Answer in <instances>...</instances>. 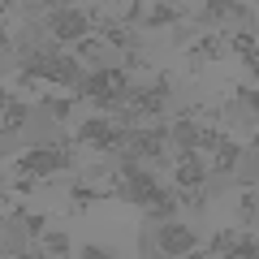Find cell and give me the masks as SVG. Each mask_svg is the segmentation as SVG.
<instances>
[{"label":"cell","mask_w":259,"mask_h":259,"mask_svg":"<svg viewBox=\"0 0 259 259\" xmlns=\"http://www.w3.org/2000/svg\"><path fill=\"white\" fill-rule=\"evenodd\" d=\"M82 78V61L74 52H65V44H22L18 52V82H52V87H69L74 91Z\"/></svg>","instance_id":"obj_1"},{"label":"cell","mask_w":259,"mask_h":259,"mask_svg":"<svg viewBox=\"0 0 259 259\" xmlns=\"http://www.w3.org/2000/svg\"><path fill=\"white\" fill-rule=\"evenodd\" d=\"M112 190H117L125 203L143 207L151 221H173V212L182 207V203H177V190H164V186H160V177L147 173L139 160H121Z\"/></svg>","instance_id":"obj_2"},{"label":"cell","mask_w":259,"mask_h":259,"mask_svg":"<svg viewBox=\"0 0 259 259\" xmlns=\"http://www.w3.org/2000/svg\"><path fill=\"white\" fill-rule=\"evenodd\" d=\"M125 91H130V69L125 65H95V69H82V78H78V87L69 95L78 104H95L100 112H117Z\"/></svg>","instance_id":"obj_3"},{"label":"cell","mask_w":259,"mask_h":259,"mask_svg":"<svg viewBox=\"0 0 259 259\" xmlns=\"http://www.w3.org/2000/svg\"><path fill=\"white\" fill-rule=\"evenodd\" d=\"M168 100H173V78L160 74L156 82H147V87H134V82H130L125 100H121V112H125V121L134 125L139 117H160V112L168 108Z\"/></svg>","instance_id":"obj_4"},{"label":"cell","mask_w":259,"mask_h":259,"mask_svg":"<svg viewBox=\"0 0 259 259\" xmlns=\"http://www.w3.org/2000/svg\"><path fill=\"white\" fill-rule=\"evenodd\" d=\"M65 168H74V147L69 143H39V147L22 151L13 160V173H26V177H48V173H65Z\"/></svg>","instance_id":"obj_5"},{"label":"cell","mask_w":259,"mask_h":259,"mask_svg":"<svg viewBox=\"0 0 259 259\" xmlns=\"http://www.w3.org/2000/svg\"><path fill=\"white\" fill-rule=\"evenodd\" d=\"M100 13V9H95ZM95 13L91 9H69V5H65V9H48V18H44V30L48 35L56 39V44H78V39H87L95 30Z\"/></svg>","instance_id":"obj_6"},{"label":"cell","mask_w":259,"mask_h":259,"mask_svg":"<svg viewBox=\"0 0 259 259\" xmlns=\"http://www.w3.org/2000/svg\"><path fill=\"white\" fill-rule=\"evenodd\" d=\"M164 143H168L164 125H130V139L121 147V156L125 160H160L164 156Z\"/></svg>","instance_id":"obj_7"},{"label":"cell","mask_w":259,"mask_h":259,"mask_svg":"<svg viewBox=\"0 0 259 259\" xmlns=\"http://www.w3.org/2000/svg\"><path fill=\"white\" fill-rule=\"evenodd\" d=\"M95 39L108 48H117V52H139V35L125 26V22L108 18V13H95Z\"/></svg>","instance_id":"obj_8"},{"label":"cell","mask_w":259,"mask_h":259,"mask_svg":"<svg viewBox=\"0 0 259 259\" xmlns=\"http://www.w3.org/2000/svg\"><path fill=\"white\" fill-rule=\"evenodd\" d=\"M173 186H177V190H199V186H207V164H203V151H177Z\"/></svg>","instance_id":"obj_9"},{"label":"cell","mask_w":259,"mask_h":259,"mask_svg":"<svg viewBox=\"0 0 259 259\" xmlns=\"http://www.w3.org/2000/svg\"><path fill=\"white\" fill-rule=\"evenodd\" d=\"M194 242H199V238H194V229H186V225H173V221H168L164 229L156 233V250H160V255H190Z\"/></svg>","instance_id":"obj_10"},{"label":"cell","mask_w":259,"mask_h":259,"mask_svg":"<svg viewBox=\"0 0 259 259\" xmlns=\"http://www.w3.org/2000/svg\"><path fill=\"white\" fill-rule=\"evenodd\" d=\"M30 121V104H22L18 95H13L5 108H0V139H9V134H18L22 125Z\"/></svg>","instance_id":"obj_11"},{"label":"cell","mask_w":259,"mask_h":259,"mask_svg":"<svg viewBox=\"0 0 259 259\" xmlns=\"http://www.w3.org/2000/svg\"><path fill=\"white\" fill-rule=\"evenodd\" d=\"M182 18H186V9H182V5H173V0H156V9H151L147 18L139 22V26H147V30H160V26H177Z\"/></svg>","instance_id":"obj_12"},{"label":"cell","mask_w":259,"mask_h":259,"mask_svg":"<svg viewBox=\"0 0 259 259\" xmlns=\"http://www.w3.org/2000/svg\"><path fill=\"white\" fill-rule=\"evenodd\" d=\"M246 13H250V9L242 5V0H207L199 18H203L207 26H216V22H225V18H246Z\"/></svg>","instance_id":"obj_13"},{"label":"cell","mask_w":259,"mask_h":259,"mask_svg":"<svg viewBox=\"0 0 259 259\" xmlns=\"http://www.w3.org/2000/svg\"><path fill=\"white\" fill-rule=\"evenodd\" d=\"M238 160H242V143L225 134L221 147L212 151V168H207V173H233V164H238Z\"/></svg>","instance_id":"obj_14"},{"label":"cell","mask_w":259,"mask_h":259,"mask_svg":"<svg viewBox=\"0 0 259 259\" xmlns=\"http://www.w3.org/2000/svg\"><path fill=\"white\" fill-rule=\"evenodd\" d=\"M108 194H117L108 186V190H104V186H82V182H74V190H69V203H74V212H82L87 203H100V199H108Z\"/></svg>","instance_id":"obj_15"},{"label":"cell","mask_w":259,"mask_h":259,"mask_svg":"<svg viewBox=\"0 0 259 259\" xmlns=\"http://www.w3.org/2000/svg\"><path fill=\"white\" fill-rule=\"evenodd\" d=\"M225 52V39L221 35H203L199 44L190 48V65H203V61H216V56Z\"/></svg>","instance_id":"obj_16"},{"label":"cell","mask_w":259,"mask_h":259,"mask_svg":"<svg viewBox=\"0 0 259 259\" xmlns=\"http://www.w3.org/2000/svg\"><path fill=\"white\" fill-rule=\"evenodd\" d=\"M225 48H233V52L242 56V65H246V69H255V35H250V30L229 35V44H225Z\"/></svg>","instance_id":"obj_17"},{"label":"cell","mask_w":259,"mask_h":259,"mask_svg":"<svg viewBox=\"0 0 259 259\" xmlns=\"http://www.w3.org/2000/svg\"><path fill=\"white\" fill-rule=\"evenodd\" d=\"M48 112H52L56 121H69V108H74V95H48Z\"/></svg>","instance_id":"obj_18"},{"label":"cell","mask_w":259,"mask_h":259,"mask_svg":"<svg viewBox=\"0 0 259 259\" xmlns=\"http://www.w3.org/2000/svg\"><path fill=\"white\" fill-rule=\"evenodd\" d=\"M233 242H238V233H233V229H221L212 242H207V255H229Z\"/></svg>","instance_id":"obj_19"},{"label":"cell","mask_w":259,"mask_h":259,"mask_svg":"<svg viewBox=\"0 0 259 259\" xmlns=\"http://www.w3.org/2000/svg\"><path fill=\"white\" fill-rule=\"evenodd\" d=\"M39 242H44L48 255H69V238H65V233H48L44 229V238H39Z\"/></svg>","instance_id":"obj_20"},{"label":"cell","mask_w":259,"mask_h":259,"mask_svg":"<svg viewBox=\"0 0 259 259\" xmlns=\"http://www.w3.org/2000/svg\"><path fill=\"white\" fill-rule=\"evenodd\" d=\"M22 225H26V238H44V229H48V221H44V216H39V212H26V216H22Z\"/></svg>","instance_id":"obj_21"},{"label":"cell","mask_w":259,"mask_h":259,"mask_svg":"<svg viewBox=\"0 0 259 259\" xmlns=\"http://www.w3.org/2000/svg\"><path fill=\"white\" fill-rule=\"evenodd\" d=\"M255 233H246V238H238V242H233V250H229V255H238V259H250V255H255Z\"/></svg>","instance_id":"obj_22"},{"label":"cell","mask_w":259,"mask_h":259,"mask_svg":"<svg viewBox=\"0 0 259 259\" xmlns=\"http://www.w3.org/2000/svg\"><path fill=\"white\" fill-rule=\"evenodd\" d=\"M143 18H147V0H134V5L125 9V26H139Z\"/></svg>","instance_id":"obj_23"},{"label":"cell","mask_w":259,"mask_h":259,"mask_svg":"<svg viewBox=\"0 0 259 259\" xmlns=\"http://www.w3.org/2000/svg\"><path fill=\"white\" fill-rule=\"evenodd\" d=\"M242 221L255 225V186H246V194H242Z\"/></svg>","instance_id":"obj_24"},{"label":"cell","mask_w":259,"mask_h":259,"mask_svg":"<svg viewBox=\"0 0 259 259\" xmlns=\"http://www.w3.org/2000/svg\"><path fill=\"white\" fill-rule=\"evenodd\" d=\"M233 100H238L246 112H255V87H238V91H233Z\"/></svg>","instance_id":"obj_25"},{"label":"cell","mask_w":259,"mask_h":259,"mask_svg":"<svg viewBox=\"0 0 259 259\" xmlns=\"http://www.w3.org/2000/svg\"><path fill=\"white\" fill-rule=\"evenodd\" d=\"M108 250H100V246H82V259H104Z\"/></svg>","instance_id":"obj_26"},{"label":"cell","mask_w":259,"mask_h":259,"mask_svg":"<svg viewBox=\"0 0 259 259\" xmlns=\"http://www.w3.org/2000/svg\"><path fill=\"white\" fill-rule=\"evenodd\" d=\"M35 5H44V9H65L69 0H35Z\"/></svg>","instance_id":"obj_27"},{"label":"cell","mask_w":259,"mask_h":259,"mask_svg":"<svg viewBox=\"0 0 259 259\" xmlns=\"http://www.w3.org/2000/svg\"><path fill=\"white\" fill-rule=\"evenodd\" d=\"M9 48H13V44H9V35H5V30H0V61H5V56H9Z\"/></svg>","instance_id":"obj_28"},{"label":"cell","mask_w":259,"mask_h":259,"mask_svg":"<svg viewBox=\"0 0 259 259\" xmlns=\"http://www.w3.org/2000/svg\"><path fill=\"white\" fill-rule=\"evenodd\" d=\"M9 100H13V95H9V91H5V87H0V108H5V104H9Z\"/></svg>","instance_id":"obj_29"},{"label":"cell","mask_w":259,"mask_h":259,"mask_svg":"<svg viewBox=\"0 0 259 259\" xmlns=\"http://www.w3.org/2000/svg\"><path fill=\"white\" fill-rule=\"evenodd\" d=\"M5 13H9V0H0V18H5Z\"/></svg>","instance_id":"obj_30"},{"label":"cell","mask_w":259,"mask_h":259,"mask_svg":"<svg viewBox=\"0 0 259 259\" xmlns=\"http://www.w3.org/2000/svg\"><path fill=\"white\" fill-rule=\"evenodd\" d=\"M30 5H35V0H30Z\"/></svg>","instance_id":"obj_31"}]
</instances>
